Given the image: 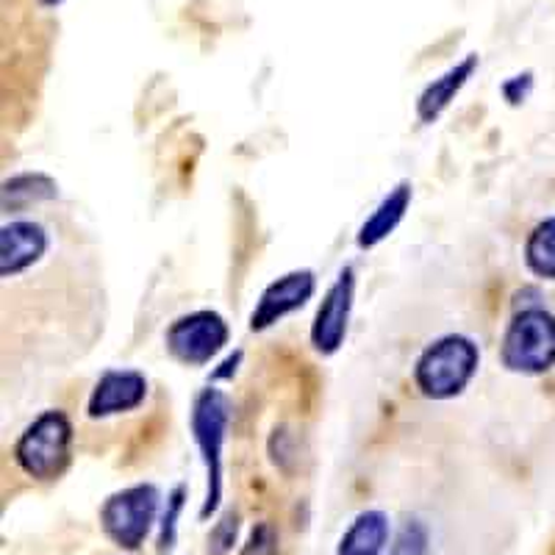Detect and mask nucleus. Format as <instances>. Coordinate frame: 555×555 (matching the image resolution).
<instances>
[{
	"mask_svg": "<svg viewBox=\"0 0 555 555\" xmlns=\"http://www.w3.org/2000/svg\"><path fill=\"white\" fill-rule=\"evenodd\" d=\"M317 292V278L311 270H292L272 281L264 292H261L259 304L250 314V331H267L284 317L295 314L297 309H304Z\"/></svg>",
	"mask_w": 555,
	"mask_h": 555,
	"instance_id": "6e6552de",
	"label": "nucleus"
},
{
	"mask_svg": "<svg viewBox=\"0 0 555 555\" xmlns=\"http://www.w3.org/2000/svg\"><path fill=\"white\" fill-rule=\"evenodd\" d=\"M240 361H242V350H236V353H231L225 361H222V370H215V373H211V380L231 378V375L236 373V366H240Z\"/></svg>",
	"mask_w": 555,
	"mask_h": 555,
	"instance_id": "412c9836",
	"label": "nucleus"
},
{
	"mask_svg": "<svg viewBox=\"0 0 555 555\" xmlns=\"http://www.w3.org/2000/svg\"><path fill=\"white\" fill-rule=\"evenodd\" d=\"M42 7H59V3H64V0H39Z\"/></svg>",
	"mask_w": 555,
	"mask_h": 555,
	"instance_id": "4be33fe9",
	"label": "nucleus"
},
{
	"mask_svg": "<svg viewBox=\"0 0 555 555\" xmlns=\"http://www.w3.org/2000/svg\"><path fill=\"white\" fill-rule=\"evenodd\" d=\"M228 322L217 311H192L167 328V350L186 366H203L228 345Z\"/></svg>",
	"mask_w": 555,
	"mask_h": 555,
	"instance_id": "423d86ee",
	"label": "nucleus"
},
{
	"mask_svg": "<svg viewBox=\"0 0 555 555\" xmlns=\"http://www.w3.org/2000/svg\"><path fill=\"white\" fill-rule=\"evenodd\" d=\"M525 261L530 272L555 281V217L539 222L525 242Z\"/></svg>",
	"mask_w": 555,
	"mask_h": 555,
	"instance_id": "2eb2a0df",
	"label": "nucleus"
},
{
	"mask_svg": "<svg viewBox=\"0 0 555 555\" xmlns=\"http://www.w3.org/2000/svg\"><path fill=\"white\" fill-rule=\"evenodd\" d=\"M48 231L39 222L14 220L0 231V272L3 278H14L37 264L48 253Z\"/></svg>",
	"mask_w": 555,
	"mask_h": 555,
	"instance_id": "9d476101",
	"label": "nucleus"
},
{
	"mask_svg": "<svg viewBox=\"0 0 555 555\" xmlns=\"http://www.w3.org/2000/svg\"><path fill=\"white\" fill-rule=\"evenodd\" d=\"M73 459V423L64 411H44L14 444L17 467L34 480H53Z\"/></svg>",
	"mask_w": 555,
	"mask_h": 555,
	"instance_id": "7ed1b4c3",
	"label": "nucleus"
},
{
	"mask_svg": "<svg viewBox=\"0 0 555 555\" xmlns=\"http://www.w3.org/2000/svg\"><path fill=\"white\" fill-rule=\"evenodd\" d=\"M389 544V517L378 508L361 512L339 539L336 555H380Z\"/></svg>",
	"mask_w": 555,
	"mask_h": 555,
	"instance_id": "ddd939ff",
	"label": "nucleus"
},
{
	"mask_svg": "<svg viewBox=\"0 0 555 555\" xmlns=\"http://www.w3.org/2000/svg\"><path fill=\"white\" fill-rule=\"evenodd\" d=\"M275 553V530L270 528L267 522L256 525L250 530V539L242 547V555H272Z\"/></svg>",
	"mask_w": 555,
	"mask_h": 555,
	"instance_id": "6ab92c4d",
	"label": "nucleus"
},
{
	"mask_svg": "<svg viewBox=\"0 0 555 555\" xmlns=\"http://www.w3.org/2000/svg\"><path fill=\"white\" fill-rule=\"evenodd\" d=\"M147 378L137 370H108L101 375L92 395H89L87 414L92 420H106L114 414L139 409L145 403Z\"/></svg>",
	"mask_w": 555,
	"mask_h": 555,
	"instance_id": "1a4fd4ad",
	"label": "nucleus"
},
{
	"mask_svg": "<svg viewBox=\"0 0 555 555\" xmlns=\"http://www.w3.org/2000/svg\"><path fill=\"white\" fill-rule=\"evenodd\" d=\"M231 423V403L225 391L208 386L192 403V436L206 467V498L201 505V519H208L222 503V448Z\"/></svg>",
	"mask_w": 555,
	"mask_h": 555,
	"instance_id": "f03ea898",
	"label": "nucleus"
},
{
	"mask_svg": "<svg viewBox=\"0 0 555 555\" xmlns=\"http://www.w3.org/2000/svg\"><path fill=\"white\" fill-rule=\"evenodd\" d=\"M353 295H356V272L353 267H345L339 272L331 289L322 297L320 309H317L314 325H311V345L317 353L334 356L347 336V322H350V311H353Z\"/></svg>",
	"mask_w": 555,
	"mask_h": 555,
	"instance_id": "0eeeda50",
	"label": "nucleus"
},
{
	"mask_svg": "<svg viewBox=\"0 0 555 555\" xmlns=\"http://www.w3.org/2000/svg\"><path fill=\"white\" fill-rule=\"evenodd\" d=\"M236 533H240V514L228 512L220 522L215 525L211 537H208V553L211 555H228L236 544Z\"/></svg>",
	"mask_w": 555,
	"mask_h": 555,
	"instance_id": "a211bd4d",
	"label": "nucleus"
},
{
	"mask_svg": "<svg viewBox=\"0 0 555 555\" xmlns=\"http://www.w3.org/2000/svg\"><path fill=\"white\" fill-rule=\"evenodd\" d=\"M478 69V56H467L461 64L450 67L444 76L434 78L428 87L423 89V95L416 101V117L423 122H436L444 114V108L455 101L461 89L467 87L473 73Z\"/></svg>",
	"mask_w": 555,
	"mask_h": 555,
	"instance_id": "9b49d317",
	"label": "nucleus"
},
{
	"mask_svg": "<svg viewBox=\"0 0 555 555\" xmlns=\"http://www.w3.org/2000/svg\"><path fill=\"white\" fill-rule=\"evenodd\" d=\"M505 370L519 375H542L555 364V317L542 306L517 311L500 345Z\"/></svg>",
	"mask_w": 555,
	"mask_h": 555,
	"instance_id": "20e7f679",
	"label": "nucleus"
},
{
	"mask_svg": "<svg viewBox=\"0 0 555 555\" xmlns=\"http://www.w3.org/2000/svg\"><path fill=\"white\" fill-rule=\"evenodd\" d=\"M183 503H186V486H176L172 494L167 498V508L162 514V522H158V553H167L176 544V530H178V517L183 512Z\"/></svg>",
	"mask_w": 555,
	"mask_h": 555,
	"instance_id": "f3484780",
	"label": "nucleus"
},
{
	"mask_svg": "<svg viewBox=\"0 0 555 555\" xmlns=\"http://www.w3.org/2000/svg\"><path fill=\"white\" fill-rule=\"evenodd\" d=\"M59 195V186L53 178L42 172H23L3 183V211H23L34 203L53 201Z\"/></svg>",
	"mask_w": 555,
	"mask_h": 555,
	"instance_id": "4468645a",
	"label": "nucleus"
},
{
	"mask_svg": "<svg viewBox=\"0 0 555 555\" xmlns=\"http://www.w3.org/2000/svg\"><path fill=\"white\" fill-rule=\"evenodd\" d=\"M430 553V530L423 519H409L391 542L389 555H428Z\"/></svg>",
	"mask_w": 555,
	"mask_h": 555,
	"instance_id": "dca6fc26",
	"label": "nucleus"
},
{
	"mask_svg": "<svg viewBox=\"0 0 555 555\" xmlns=\"http://www.w3.org/2000/svg\"><path fill=\"white\" fill-rule=\"evenodd\" d=\"M480 353L473 339L461 334H448L425 347L416 359L414 384L430 400H450L467 389L478 373Z\"/></svg>",
	"mask_w": 555,
	"mask_h": 555,
	"instance_id": "f257e3e1",
	"label": "nucleus"
},
{
	"mask_svg": "<svg viewBox=\"0 0 555 555\" xmlns=\"http://www.w3.org/2000/svg\"><path fill=\"white\" fill-rule=\"evenodd\" d=\"M158 505L162 494L153 483H137L114 492L101 508L103 533L120 550H139L156 525Z\"/></svg>",
	"mask_w": 555,
	"mask_h": 555,
	"instance_id": "39448f33",
	"label": "nucleus"
},
{
	"mask_svg": "<svg viewBox=\"0 0 555 555\" xmlns=\"http://www.w3.org/2000/svg\"><path fill=\"white\" fill-rule=\"evenodd\" d=\"M409 206H411V181H400L398 186H395V190L378 203V208H375L373 215L366 217L364 225H361L359 236H356L361 250H373V247H378L386 236L395 234V228L403 222Z\"/></svg>",
	"mask_w": 555,
	"mask_h": 555,
	"instance_id": "f8f14e48",
	"label": "nucleus"
},
{
	"mask_svg": "<svg viewBox=\"0 0 555 555\" xmlns=\"http://www.w3.org/2000/svg\"><path fill=\"white\" fill-rule=\"evenodd\" d=\"M530 87H533V78H530V73H525V76H517L505 83L503 95L508 98V103H522L528 98Z\"/></svg>",
	"mask_w": 555,
	"mask_h": 555,
	"instance_id": "aec40b11",
	"label": "nucleus"
}]
</instances>
